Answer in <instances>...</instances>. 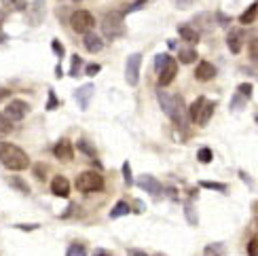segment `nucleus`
<instances>
[{"mask_svg":"<svg viewBox=\"0 0 258 256\" xmlns=\"http://www.w3.org/2000/svg\"><path fill=\"white\" fill-rule=\"evenodd\" d=\"M148 2V0H138V2H133V4H129V7L123 11V15H129V13H133V11H138V9H142L144 4Z\"/></svg>","mask_w":258,"mask_h":256,"instance_id":"38","label":"nucleus"},{"mask_svg":"<svg viewBox=\"0 0 258 256\" xmlns=\"http://www.w3.org/2000/svg\"><path fill=\"white\" fill-rule=\"evenodd\" d=\"M34 174H36L38 180H45V167H43V165H36V167H34Z\"/></svg>","mask_w":258,"mask_h":256,"instance_id":"43","label":"nucleus"},{"mask_svg":"<svg viewBox=\"0 0 258 256\" xmlns=\"http://www.w3.org/2000/svg\"><path fill=\"white\" fill-rule=\"evenodd\" d=\"M55 77H57V79H60V77H64V72H62V66H57V68H55Z\"/></svg>","mask_w":258,"mask_h":256,"instance_id":"50","label":"nucleus"},{"mask_svg":"<svg viewBox=\"0 0 258 256\" xmlns=\"http://www.w3.org/2000/svg\"><path fill=\"white\" fill-rule=\"evenodd\" d=\"M57 104H60V102H57V97H55V91L51 89L49 91V100H47V110H55Z\"/></svg>","mask_w":258,"mask_h":256,"instance_id":"39","label":"nucleus"},{"mask_svg":"<svg viewBox=\"0 0 258 256\" xmlns=\"http://www.w3.org/2000/svg\"><path fill=\"white\" fill-rule=\"evenodd\" d=\"M256 17H258V2H252L250 7L242 13V17H239V23H243V26H250V23H254Z\"/></svg>","mask_w":258,"mask_h":256,"instance_id":"20","label":"nucleus"},{"mask_svg":"<svg viewBox=\"0 0 258 256\" xmlns=\"http://www.w3.org/2000/svg\"><path fill=\"white\" fill-rule=\"evenodd\" d=\"M252 91H254V87H252L250 83H242V85L237 87L235 96H233V100H231V112H237V110H242L245 104L250 102Z\"/></svg>","mask_w":258,"mask_h":256,"instance_id":"8","label":"nucleus"},{"mask_svg":"<svg viewBox=\"0 0 258 256\" xmlns=\"http://www.w3.org/2000/svg\"><path fill=\"white\" fill-rule=\"evenodd\" d=\"M2 4L7 7L9 11H19V13H23V11L28 9V2L26 0H2Z\"/></svg>","mask_w":258,"mask_h":256,"instance_id":"26","label":"nucleus"},{"mask_svg":"<svg viewBox=\"0 0 258 256\" xmlns=\"http://www.w3.org/2000/svg\"><path fill=\"white\" fill-rule=\"evenodd\" d=\"M83 36H85L83 45L89 53H99V51H102V47H104L102 36H97V34H93V32H87V34H83Z\"/></svg>","mask_w":258,"mask_h":256,"instance_id":"16","label":"nucleus"},{"mask_svg":"<svg viewBox=\"0 0 258 256\" xmlns=\"http://www.w3.org/2000/svg\"><path fill=\"white\" fill-rule=\"evenodd\" d=\"M17 229H21V231H34V229H38V224H15Z\"/></svg>","mask_w":258,"mask_h":256,"instance_id":"45","label":"nucleus"},{"mask_svg":"<svg viewBox=\"0 0 258 256\" xmlns=\"http://www.w3.org/2000/svg\"><path fill=\"white\" fill-rule=\"evenodd\" d=\"M28 112H30V106L23 100H11L7 104V108H4V116H7L9 121H21Z\"/></svg>","mask_w":258,"mask_h":256,"instance_id":"9","label":"nucleus"},{"mask_svg":"<svg viewBox=\"0 0 258 256\" xmlns=\"http://www.w3.org/2000/svg\"><path fill=\"white\" fill-rule=\"evenodd\" d=\"M216 74H218V70H216V66H214V64H210V62H201L197 66V70H195V79L201 80V83L212 80Z\"/></svg>","mask_w":258,"mask_h":256,"instance_id":"14","label":"nucleus"},{"mask_svg":"<svg viewBox=\"0 0 258 256\" xmlns=\"http://www.w3.org/2000/svg\"><path fill=\"white\" fill-rule=\"evenodd\" d=\"M93 254H97V256H99V254H110V252H108V250H102V248H97V250H93Z\"/></svg>","mask_w":258,"mask_h":256,"instance_id":"49","label":"nucleus"},{"mask_svg":"<svg viewBox=\"0 0 258 256\" xmlns=\"http://www.w3.org/2000/svg\"><path fill=\"white\" fill-rule=\"evenodd\" d=\"M214 108H216V102H210V100H205L201 104V108L197 110V116L193 121H195L197 125H208L210 123V119H212V114H214Z\"/></svg>","mask_w":258,"mask_h":256,"instance_id":"13","label":"nucleus"},{"mask_svg":"<svg viewBox=\"0 0 258 256\" xmlns=\"http://www.w3.org/2000/svg\"><path fill=\"white\" fill-rule=\"evenodd\" d=\"M248 49H250V57H252V60L258 62V38H252V40H250Z\"/></svg>","mask_w":258,"mask_h":256,"instance_id":"37","label":"nucleus"},{"mask_svg":"<svg viewBox=\"0 0 258 256\" xmlns=\"http://www.w3.org/2000/svg\"><path fill=\"white\" fill-rule=\"evenodd\" d=\"M131 212V209H129V206L125 201H119V203H114V208H113V212H110V218H121V216H127V214Z\"/></svg>","mask_w":258,"mask_h":256,"instance_id":"23","label":"nucleus"},{"mask_svg":"<svg viewBox=\"0 0 258 256\" xmlns=\"http://www.w3.org/2000/svg\"><path fill=\"white\" fill-rule=\"evenodd\" d=\"M26 13V21L28 26H40L47 15V4L45 0H34L32 4H28V9L23 11Z\"/></svg>","mask_w":258,"mask_h":256,"instance_id":"7","label":"nucleus"},{"mask_svg":"<svg viewBox=\"0 0 258 256\" xmlns=\"http://www.w3.org/2000/svg\"><path fill=\"white\" fill-rule=\"evenodd\" d=\"M176 74H178V62L169 57V62L159 70V87H167L169 83H174Z\"/></svg>","mask_w":258,"mask_h":256,"instance_id":"11","label":"nucleus"},{"mask_svg":"<svg viewBox=\"0 0 258 256\" xmlns=\"http://www.w3.org/2000/svg\"><path fill=\"white\" fill-rule=\"evenodd\" d=\"M197 159H199V163H212V159H214V153H212V148H199V153H197Z\"/></svg>","mask_w":258,"mask_h":256,"instance_id":"28","label":"nucleus"},{"mask_svg":"<svg viewBox=\"0 0 258 256\" xmlns=\"http://www.w3.org/2000/svg\"><path fill=\"white\" fill-rule=\"evenodd\" d=\"M7 182H9V186H13V189L19 191V193L30 195V184H28L23 178H19V176H9V178H7Z\"/></svg>","mask_w":258,"mask_h":256,"instance_id":"22","label":"nucleus"},{"mask_svg":"<svg viewBox=\"0 0 258 256\" xmlns=\"http://www.w3.org/2000/svg\"><path fill=\"white\" fill-rule=\"evenodd\" d=\"M81 66H83V60L79 55H72V64H70V77H79L81 74Z\"/></svg>","mask_w":258,"mask_h":256,"instance_id":"31","label":"nucleus"},{"mask_svg":"<svg viewBox=\"0 0 258 256\" xmlns=\"http://www.w3.org/2000/svg\"><path fill=\"white\" fill-rule=\"evenodd\" d=\"M157 100H159L163 112H165L169 119L180 127V129H184V127H186V106H184L182 96H178V93L172 96L169 91L159 89V91H157Z\"/></svg>","mask_w":258,"mask_h":256,"instance_id":"1","label":"nucleus"},{"mask_svg":"<svg viewBox=\"0 0 258 256\" xmlns=\"http://www.w3.org/2000/svg\"><path fill=\"white\" fill-rule=\"evenodd\" d=\"M123 180H125L127 186H133V184H136V180H133V176H131V165H129V161L123 163Z\"/></svg>","mask_w":258,"mask_h":256,"instance_id":"32","label":"nucleus"},{"mask_svg":"<svg viewBox=\"0 0 258 256\" xmlns=\"http://www.w3.org/2000/svg\"><path fill=\"white\" fill-rule=\"evenodd\" d=\"M136 184L142 191H146V193H150V195H155V197H159L163 193V184L155 176H150V174H142V176H138Z\"/></svg>","mask_w":258,"mask_h":256,"instance_id":"10","label":"nucleus"},{"mask_svg":"<svg viewBox=\"0 0 258 256\" xmlns=\"http://www.w3.org/2000/svg\"><path fill=\"white\" fill-rule=\"evenodd\" d=\"M76 148H79L81 153H85L87 157H91V159H96V157H97V150L93 148V146H91L89 142H87L85 138H83V140H79V142H76Z\"/></svg>","mask_w":258,"mask_h":256,"instance_id":"25","label":"nucleus"},{"mask_svg":"<svg viewBox=\"0 0 258 256\" xmlns=\"http://www.w3.org/2000/svg\"><path fill=\"white\" fill-rule=\"evenodd\" d=\"M178 34L184 43H191V45H197L199 43V30L191 26V23H180L178 26Z\"/></svg>","mask_w":258,"mask_h":256,"instance_id":"18","label":"nucleus"},{"mask_svg":"<svg viewBox=\"0 0 258 256\" xmlns=\"http://www.w3.org/2000/svg\"><path fill=\"white\" fill-rule=\"evenodd\" d=\"M53 155H55V159H60V161H72L74 148L68 140H60V142L53 146Z\"/></svg>","mask_w":258,"mask_h":256,"instance_id":"15","label":"nucleus"},{"mask_svg":"<svg viewBox=\"0 0 258 256\" xmlns=\"http://www.w3.org/2000/svg\"><path fill=\"white\" fill-rule=\"evenodd\" d=\"M2 21H4V13L0 11V26H2Z\"/></svg>","mask_w":258,"mask_h":256,"instance_id":"52","label":"nucleus"},{"mask_svg":"<svg viewBox=\"0 0 258 256\" xmlns=\"http://www.w3.org/2000/svg\"><path fill=\"white\" fill-rule=\"evenodd\" d=\"M51 47H53V51L57 53V57L62 60V57H64V47H62L60 43H57V40H51Z\"/></svg>","mask_w":258,"mask_h":256,"instance_id":"42","label":"nucleus"},{"mask_svg":"<svg viewBox=\"0 0 258 256\" xmlns=\"http://www.w3.org/2000/svg\"><path fill=\"white\" fill-rule=\"evenodd\" d=\"M93 26H96V19H93V15L89 13V11L79 9V11H74V13L70 15V28H72L74 32L87 34V32L93 30Z\"/></svg>","mask_w":258,"mask_h":256,"instance_id":"5","label":"nucleus"},{"mask_svg":"<svg viewBox=\"0 0 258 256\" xmlns=\"http://www.w3.org/2000/svg\"><path fill=\"white\" fill-rule=\"evenodd\" d=\"M9 96H11V91H9V89H0V102H2V100H7Z\"/></svg>","mask_w":258,"mask_h":256,"instance_id":"48","label":"nucleus"},{"mask_svg":"<svg viewBox=\"0 0 258 256\" xmlns=\"http://www.w3.org/2000/svg\"><path fill=\"white\" fill-rule=\"evenodd\" d=\"M248 254L250 256L258 254V240H250V243H248Z\"/></svg>","mask_w":258,"mask_h":256,"instance_id":"41","label":"nucleus"},{"mask_svg":"<svg viewBox=\"0 0 258 256\" xmlns=\"http://www.w3.org/2000/svg\"><path fill=\"white\" fill-rule=\"evenodd\" d=\"M184 216H186V220H189V224H191V226H197V224H199V216H197L195 206L186 203V206H184Z\"/></svg>","mask_w":258,"mask_h":256,"instance_id":"27","label":"nucleus"},{"mask_svg":"<svg viewBox=\"0 0 258 256\" xmlns=\"http://www.w3.org/2000/svg\"><path fill=\"white\" fill-rule=\"evenodd\" d=\"M0 163L11 172H23L30 167V157L15 144L0 142Z\"/></svg>","mask_w":258,"mask_h":256,"instance_id":"2","label":"nucleus"},{"mask_svg":"<svg viewBox=\"0 0 258 256\" xmlns=\"http://www.w3.org/2000/svg\"><path fill=\"white\" fill-rule=\"evenodd\" d=\"M201 189H212V191H220V193H226L228 186L226 184H220V182H208V180H203V182H199Z\"/></svg>","mask_w":258,"mask_h":256,"instance_id":"30","label":"nucleus"},{"mask_svg":"<svg viewBox=\"0 0 258 256\" xmlns=\"http://www.w3.org/2000/svg\"><path fill=\"white\" fill-rule=\"evenodd\" d=\"M66 254L68 256H83V254H87V248L83 246V243H72V246H68Z\"/></svg>","mask_w":258,"mask_h":256,"instance_id":"33","label":"nucleus"},{"mask_svg":"<svg viewBox=\"0 0 258 256\" xmlns=\"http://www.w3.org/2000/svg\"><path fill=\"white\" fill-rule=\"evenodd\" d=\"M76 189H79L81 193H96V191H102L104 189L102 174H97L93 170L79 174V176H76Z\"/></svg>","mask_w":258,"mask_h":256,"instance_id":"4","label":"nucleus"},{"mask_svg":"<svg viewBox=\"0 0 258 256\" xmlns=\"http://www.w3.org/2000/svg\"><path fill=\"white\" fill-rule=\"evenodd\" d=\"M203 102H205V97H197V100L191 104V108H189V116H191V119H195V116H197V110L201 108Z\"/></svg>","mask_w":258,"mask_h":256,"instance_id":"35","label":"nucleus"},{"mask_svg":"<svg viewBox=\"0 0 258 256\" xmlns=\"http://www.w3.org/2000/svg\"><path fill=\"white\" fill-rule=\"evenodd\" d=\"M193 2H197V0H176V4H178L180 9H186L189 4H193Z\"/></svg>","mask_w":258,"mask_h":256,"instance_id":"44","label":"nucleus"},{"mask_svg":"<svg viewBox=\"0 0 258 256\" xmlns=\"http://www.w3.org/2000/svg\"><path fill=\"white\" fill-rule=\"evenodd\" d=\"M11 131H13V125H11V121L4 114H0V138L9 136Z\"/></svg>","mask_w":258,"mask_h":256,"instance_id":"29","label":"nucleus"},{"mask_svg":"<svg viewBox=\"0 0 258 256\" xmlns=\"http://www.w3.org/2000/svg\"><path fill=\"white\" fill-rule=\"evenodd\" d=\"M127 254H131V256H133V254H136V256H146V252H142V250H133V248H129Z\"/></svg>","mask_w":258,"mask_h":256,"instance_id":"47","label":"nucleus"},{"mask_svg":"<svg viewBox=\"0 0 258 256\" xmlns=\"http://www.w3.org/2000/svg\"><path fill=\"white\" fill-rule=\"evenodd\" d=\"M226 45H228V51L233 55H237L242 51V45H243V32L242 30H231L226 36Z\"/></svg>","mask_w":258,"mask_h":256,"instance_id":"19","label":"nucleus"},{"mask_svg":"<svg viewBox=\"0 0 258 256\" xmlns=\"http://www.w3.org/2000/svg\"><path fill=\"white\" fill-rule=\"evenodd\" d=\"M133 208H136V212H138V214H142V212H144V203L140 201V199H136V203H133Z\"/></svg>","mask_w":258,"mask_h":256,"instance_id":"46","label":"nucleus"},{"mask_svg":"<svg viewBox=\"0 0 258 256\" xmlns=\"http://www.w3.org/2000/svg\"><path fill=\"white\" fill-rule=\"evenodd\" d=\"M167 49H176V40H167Z\"/></svg>","mask_w":258,"mask_h":256,"instance_id":"51","label":"nucleus"},{"mask_svg":"<svg viewBox=\"0 0 258 256\" xmlns=\"http://www.w3.org/2000/svg\"><path fill=\"white\" fill-rule=\"evenodd\" d=\"M178 57H180V62H182L184 66H189V64H195V62H197L199 53H197L195 47H186V49H180Z\"/></svg>","mask_w":258,"mask_h":256,"instance_id":"21","label":"nucleus"},{"mask_svg":"<svg viewBox=\"0 0 258 256\" xmlns=\"http://www.w3.org/2000/svg\"><path fill=\"white\" fill-rule=\"evenodd\" d=\"M70 2H81V0H70Z\"/></svg>","mask_w":258,"mask_h":256,"instance_id":"53","label":"nucleus"},{"mask_svg":"<svg viewBox=\"0 0 258 256\" xmlns=\"http://www.w3.org/2000/svg\"><path fill=\"white\" fill-rule=\"evenodd\" d=\"M102 34L106 40H114L125 34V15L119 13V11H110L102 17Z\"/></svg>","mask_w":258,"mask_h":256,"instance_id":"3","label":"nucleus"},{"mask_svg":"<svg viewBox=\"0 0 258 256\" xmlns=\"http://www.w3.org/2000/svg\"><path fill=\"white\" fill-rule=\"evenodd\" d=\"M195 19H199V21H203V23H199V26L203 28L205 32H210V30H214V15L212 13H199Z\"/></svg>","mask_w":258,"mask_h":256,"instance_id":"24","label":"nucleus"},{"mask_svg":"<svg viewBox=\"0 0 258 256\" xmlns=\"http://www.w3.org/2000/svg\"><path fill=\"white\" fill-rule=\"evenodd\" d=\"M256 125H258V114H256Z\"/></svg>","mask_w":258,"mask_h":256,"instance_id":"54","label":"nucleus"},{"mask_svg":"<svg viewBox=\"0 0 258 256\" xmlns=\"http://www.w3.org/2000/svg\"><path fill=\"white\" fill-rule=\"evenodd\" d=\"M140 66H142V53H131L125 64V80L127 85L136 87L140 83Z\"/></svg>","mask_w":258,"mask_h":256,"instance_id":"6","label":"nucleus"},{"mask_svg":"<svg viewBox=\"0 0 258 256\" xmlns=\"http://www.w3.org/2000/svg\"><path fill=\"white\" fill-rule=\"evenodd\" d=\"M51 193L57 197H68L70 195V182L64 176H55L51 180Z\"/></svg>","mask_w":258,"mask_h":256,"instance_id":"17","label":"nucleus"},{"mask_svg":"<svg viewBox=\"0 0 258 256\" xmlns=\"http://www.w3.org/2000/svg\"><path fill=\"white\" fill-rule=\"evenodd\" d=\"M99 70H102V66H99V64H89V66L85 68V74H87V77H96Z\"/></svg>","mask_w":258,"mask_h":256,"instance_id":"40","label":"nucleus"},{"mask_svg":"<svg viewBox=\"0 0 258 256\" xmlns=\"http://www.w3.org/2000/svg\"><path fill=\"white\" fill-rule=\"evenodd\" d=\"M93 91H96V87H93L91 83L79 87V89L74 91V100H76V104L81 106V110H87V108H89V102H91V97H93Z\"/></svg>","mask_w":258,"mask_h":256,"instance_id":"12","label":"nucleus"},{"mask_svg":"<svg viewBox=\"0 0 258 256\" xmlns=\"http://www.w3.org/2000/svg\"><path fill=\"white\" fill-rule=\"evenodd\" d=\"M205 254H225V246L222 243H214V246H208L203 250Z\"/></svg>","mask_w":258,"mask_h":256,"instance_id":"36","label":"nucleus"},{"mask_svg":"<svg viewBox=\"0 0 258 256\" xmlns=\"http://www.w3.org/2000/svg\"><path fill=\"white\" fill-rule=\"evenodd\" d=\"M169 57H172L169 53H159V55L155 57V70H157V72H159V70H161V68H163V66H165V64L169 62Z\"/></svg>","mask_w":258,"mask_h":256,"instance_id":"34","label":"nucleus"}]
</instances>
